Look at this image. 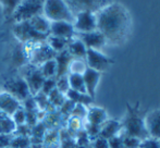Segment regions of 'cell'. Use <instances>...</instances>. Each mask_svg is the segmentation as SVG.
I'll use <instances>...</instances> for the list:
<instances>
[{
    "instance_id": "cell-42",
    "label": "cell",
    "mask_w": 160,
    "mask_h": 148,
    "mask_svg": "<svg viewBox=\"0 0 160 148\" xmlns=\"http://www.w3.org/2000/svg\"><path fill=\"white\" fill-rule=\"evenodd\" d=\"M2 91V84L0 83V91Z\"/></svg>"
},
{
    "instance_id": "cell-14",
    "label": "cell",
    "mask_w": 160,
    "mask_h": 148,
    "mask_svg": "<svg viewBox=\"0 0 160 148\" xmlns=\"http://www.w3.org/2000/svg\"><path fill=\"white\" fill-rule=\"evenodd\" d=\"M82 75H83V80H84L86 93L88 94L93 99H95L96 89L99 84V81H100L101 73L88 68V67H86V69H85V71L83 72Z\"/></svg>"
},
{
    "instance_id": "cell-6",
    "label": "cell",
    "mask_w": 160,
    "mask_h": 148,
    "mask_svg": "<svg viewBox=\"0 0 160 148\" xmlns=\"http://www.w3.org/2000/svg\"><path fill=\"white\" fill-rule=\"evenodd\" d=\"M2 91L12 95L21 104L24 100H26L28 98H30L32 96L25 80L20 74L6 78L4 82L2 83Z\"/></svg>"
},
{
    "instance_id": "cell-16",
    "label": "cell",
    "mask_w": 160,
    "mask_h": 148,
    "mask_svg": "<svg viewBox=\"0 0 160 148\" xmlns=\"http://www.w3.org/2000/svg\"><path fill=\"white\" fill-rule=\"evenodd\" d=\"M22 107V104L14 98L12 95L4 91H0V111L8 116H12L19 108Z\"/></svg>"
},
{
    "instance_id": "cell-28",
    "label": "cell",
    "mask_w": 160,
    "mask_h": 148,
    "mask_svg": "<svg viewBox=\"0 0 160 148\" xmlns=\"http://www.w3.org/2000/svg\"><path fill=\"white\" fill-rule=\"evenodd\" d=\"M65 123H67L65 129L70 132V134H71L72 136H74V138H75V135L81 130L84 129L83 121L78 118H74V116H69V118L67 119V121H65Z\"/></svg>"
},
{
    "instance_id": "cell-5",
    "label": "cell",
    "mask_w": 160,
    "mask_h": 148,
    "mask_svg": "<svg viewBox=\"0 0 160 148\" xmlns=\"http://www.w3.org/2000/svg\"><path fill=\"white\" fill-rule=\"evenodd\" d=\"M11 31H12V34L15 40H18L21 44L46 42L47 37L49 36V35H44L36 32L28 21L11 24Z\"/></svg>"
},
{
    "instance_id": "cell-34",
    "label": "cell",
    "mask_w": 160,
    "mask_h": 148,
    "mask_svg": "<svg viewBox=\"0 0 160 148\" xmlns=\"http://www.w3.org/2000/svg\"><path fill=\"white\" fill-rule=\"evenodd\" d=\"M123 137V146L124 148H139L142 141L137 137H133V136H128L122 133Z\"/></svg>"
},
{
    "instance_id": "cell-33",
    "label": "cell",
    "mask_w": 160,
    "mask_h": 148,
    "mask_svg": "<svg viewBox=\"0 0 160 148\" xmlns=\"http://www.w3.org/2000/svg\"><path fill=\"white\" fill-rule=\"evenodd\" d=\"M13 122L15 123V125H22V124H26V113L25 110L23 109V107L19 108L11 116Z\"/></svg>"
},
{
    "instance_id": "cell-22",
    "label": "cell",
    "mask_w": 160,
    "mask_h": 148,
    "mask_svg": "<svg viewBox=\"0 0 160 148\" xmlns=\"http://www.w3.org/2000/svg\"><path fill=\"white\" fill-rule=\"evenodd\" d=\"M68 99H70L71 101H73L74 104H81V105H84L86 107L92 106V104L94 102L93 98L86 93H80V91H73V89H69L68 93L65 94Z\"/></svg>"
},
{
    "instance_id": "cell-4",
    "label": "cell",
    "mask_w": 160,
    "mask_h": 148,
    "mask_svg": "<svg viewBox=\"0 0 160 148\" xmlns=\"http://www.w3.org/2000/svg\"><path fill=\"white\" fill-rule=\"evenodd\" d=\"M45 0H22L7 23L14 24L28 21L35 15L42 14Z\"/></svg>"
},
{
    "instance_id": "cell-27",
    "label": "cell",
    "mask_w": 160,
    "mask_h": 148,
    "mask_svg": "<svg viewBox=\"0 0 160 148\" xmlns=\"http://www.w3.org/2000/svg\"><path fill=\"white\" fill-rule=\"evenodd\" d=\"M38 68H39V71L42 72L45 78H51V77L56 78V75H57V63H56L55 59H51L44 62Z\"/></svg>"
},
{
    "instance_id": "cell-29",
    "label": "cell",
    "mask_w": 160,
    "mask_h": 148,
    "mask_svg": "<svg viewBox=\"0 0 160 148\" xmlns=\"http://www.w3.org/2000/svg\"><path fill=\"white\" fill-rule=\"evenodd\" d=\"M48 99H49V102H50L53 107H56L57 109H59L60 107L62 106V104L65 101V99H67V96H65L64 94L60 93L57 88H55L48 95Z\"/></svg>"
},
{
    "instance_id": "cell-36",
    "label": "cell",
    "mask_w": 160,
    "mask_h": 148,
    "mask_svg": "<svg viewBox=\"0 0 160 148\" xmlns=\"http://www.w3.org/2000/svg\"><path fill=\"white\" fill-rule=\"evenodd\" d=\"M55 88H56V78L55 77L46 78L44 84H42V89H40V91L44 93L45 95L48 96Z\"/></svg>"
},
{
    "instance_id": "cell-1",
    "label": "cell",
    "mask_w": 160,
    "mask_h": 148,
    "mask_svg": "<svg viewBox=\"0 0 160 148\" xmlns=\"http://www.w3.org/2000/svg\"><path fill=\"white\" fill-rule=\"evenodd\" d=\"M95 14L97 31L105 36L107 44L121 46L128 42L132 33V15L124 4L112 2Z\"/></svg>"
},
{
    "instance_id": "cell-18",
    "label": "cell",
    "mask_w": 160,
    "mask_h": 148,
    "mask_svg": "<svg viewBox=\"0 0 160 148\" xmlns=\"http://www.w3.org/2000/svg\"><path fill=\"white\" fill-rule=\"evenodd\" d=\"M121 133H122V123H121V120L108 119V120L100 126L99 136L109 140V138L119 135V134H121Z\"/></svg>"
},
{
    "instance_id": "cell-11",
    "label": "cell",
    "mask_w": 160,
    "mask_h": 148,
    "mask_svg": "<svg viewBox=\"0 0 160 148\" xmlns=\"http://www.w3.org/2000/svg\"><path fill=\"white\" fill-rule=\"evenodd\" d=\"M28 63V52L24 44L17 40L12 45L9 55V68L11 70H20Z\"/></svg>"
},
{
    "instance_id": "cell-38",
    "label": "cell",
    "mask_w": 160,
    "mask_h": 148,
    "mask_svg": "<svg viewBox=\"0 0 160 148\" xmlns=\"http://www.w3.org/2000/svg\"><path fill=\"white\" fill-rule=\"evenodd\" d=\"M109 143V148H124L123 146V137H122V133L119 134L117 136L109 138L108 140Z\"/></svg>"
},
{
    "instance_id": "cell-25",
    "label": "cell",
    "mask_w": 160,
    "mask_h": 148,
    "mask_svg": "<svg viewBox=\"0 0 160 148\" xmlns=\"http://www.w3.org/2000/svg\"><path fill=\"white\" fill-rule=\"evenodd\" d=\"M68 78H69L70 89L80 91V93H86V88H85L84 80H83L82 74H80V73H69V74H68Z\"/></svg>"
},
{
    "instance_id": "cell-26",
    "label": "cell",
    "mask_w": 160,
    "mask_h": 148,
    "mask_svg": "<svg viewBox=\"0 0 160 148\" xmlns=\"http://www.w3.org/2000/svg\"><path fill=\"white\" fill-rule=\"evenodd\" d=\"M21 1L22 0H0V6L2 8V14H3V19L6 23L10 20L13 12Z\"/></svg>"
},
{
    "instance_id": "cell-13",
    "label": "cell",
    "mask_w": 160,
    "mask_h": 148,
    "mask_svg": "<svg viewBox=\"0 0 160 148\" xmlns=\"http://www.w3.org/2000/svg\"><path fill=\"white\" fill-rule=\"evenodd\" d=\"M49 35L51 36L62 37L65 39H72L75 36L73 24L65 21H56L50 22V31Z\"/></svg>"
},
{
    "instance_id": "cell-21",
    "label": "cell",
    "mask_w": 160,
    "mask_h": 148,
    "mask_svg": "<svg viewBox=\"0 0 160 148\" xmlns=\"http://www.w3.org/2000/svg\"><path fill=\"white\" fill-rule=\"evenodd\" d=\"M30 24L36 32L40 33L44 35H49V31H50V21L47 20L42 14L35 15L32 19L28 20Z\"/></svg>"
},
{
    "instance_id": "cell-39",
    "label": "cell",
    "mask_w": 160,
    "mask_h": 148,
    "mask_svg": "<svg viewBox=\"0 0 160 148\" xmlns=\"http://www.w3.org/2000/svg\"><path fill=\"white\" fill-rule=\"evenodd\" d=\"M92 148H109V143H108L107 138H103L101 136L94 138L91 142Z\"/></svg>"
},
{
    "instance_id": "cell-15",
    "label": "cell",
    "mask_w": 160,
    "mask_h": 148,
    "mask_svg": "<svg viewBox=\"0 0 160 148\" xmlns=\"http://www.w3.org/2000/svg\"><path fill=\"white\" fill-rule=\"evenodd\" d=\"M145 127L149 137L160 138V108L145 116Z\"/></svg>"
},
{
    "instance_id": "cell-10",
    "label": "cell",
    "mask_w": 160,
    "mask_h": 148,
    "mask_svg": "<svg viewBox=\"0 0 160 148\" xmlns=\"http://www.w3.org/2000/svg\"><path fill=\"white\" fill-rule=\"evenodd\" d=\"M74 31L76 33H88L97 30L96 14L89 11H82L74 15Z\"/></svg>"
},
{
    "instance_id": "cell-2",
    "label": "cell",
    "mask_w": 160,
    "mask_h": 148,
    "mask_svg": "<svg viewBox=\"0 0 160 148\" xmlns=\"http://www.w3.org/2000/svg\"><path fill=\"white\" fill-rule=\"evenodd\" d=\"M127 112L124 118L121 120L122 123V133L128 136L137 137L141 141L149 137L145 127V116L141 111V102L137 101L135 105L130 102L125 104Z\"/></svg>"
},
{
    "instance_id": "cell-43",
    "label": "cell",
    "mask_w": 160,
    "mask_h": 148,
    "mask_svg": "<svg viewBox=\"0 0 160 148\" xmlns=\"http://www.w3.org/2000/svg\"><path fill=\"white\" fill-rule=\"evenodd\" d=\"M159 142H160V138H159Z\"/></svg>"
},
{
    "instance_id": "cell-31",
    "label": "cell",
    "mask_w": 160,
    "mask_h": 148,
    "mask_svg": "<svg viewBox=\"0 0 160 148\" xmlns=\"http://www.w3.org/2000/svg\"><path fill=\"white\" fill-rule=\"evenodd\" d=\"M87 108H88V107L84 106V105L75 104V106H74L70 116H74V118H78V119H80V120L84 121L87 116Z\"/></svg>"
},
{
    "instance_id": "cell-9",
    "label": "cell",
    "mask_w": 160,
    "mask_h": 148,
    "mask_svg": "<svg viewBox=\"0 0 160 148\" xmlns=\"http://www.w3.org/2000/svg\"><path fill=\"white\" fill-rule=\"evenodd\" d=\"M85 62H86V66L88 67V68L102 73V72H106V71L114 63V60L112 59V58L108 57V56L103 55V53L100 52L99 50L87 49Z\"/></svg>"
},
{
    "instance_id": "cell-7",
    "label": "cell",
    "mask_w": 160,
    "mask_h": 148,
    "mask_svg": "<svg viewBox=\"0 0 160 148\" xmlns=\"http://www.w3.org/2000/svg\"><path fill=\"white\" fill-rule=\"evenodd\" d=\"M20 71H21L20 75L25 80L28 89L31 91V95L35 96L37 93H39L42 87V84H44L45 80H46L42 72L39 71V68L28 63L26 66L22 67L20 69Z\"/></svg>"
},
{
    "instance_id": "cell-20",
    "label": "cell",
    "mask_w": 160,
    "mask_h": 148,
    "mask_svg": "<svg viewBox=\"0 0 160 148\" xmlns=\"http://www.w3.org/2000/svg\"><path fill=\"white\" fill-rule=\"evenodd\" d=\"M67 50L69 51V53L74 58V59L83 60V61H85V59H86L87 48L85 47V45L83 44L78 38L74 37L70 40Z\"/></svg>"
},
{
    "instance_id": "cell-41",
    "label": "cell",
    "mask_w": 160,
    "mask_h": 148,
    "mask_svg": "<svg viewBox=\"0 0 160 148\" xmlns=\"http://www.w3.org/2000/svg\"><path fill=\"white\" fill-rule=\"evenodd\" d=\"M28 148H44L42 144H31V146Z\"/></svg>"
},
{
    "instance_id": "cell-40",
    "label": "cell",
    "mask_w": 160,
    "mask_h": 148,
    "mask_svg": "<svg viewBox=\"0 0 160 148\" xmlns=\"http://www.w3.org/2000/svg\"><path fill=\"white\" fill-rule=\"evenodd\" d=\"M13 135H1L0 134V148H9L10 142L12 140Z\"/></svg>"
},
{
    "instance_id": "cell-19",
    "label": "cell",
    "mask_w": 160,
    "mask_h": 148,
    "mask_svg": "<svg viewBox=\"0 0 160 148\" xmlns=\"http://www.w3.org/2000/svg\"><path fill=\"white\" fill-rule=\"evenodd\" d=\"M73 59L74 58L70 55L67 49L61 51V52H58L56 55L55 60L56 63H57V75H56V78H59L61 76L69 74L70 64L73 61Z\"/></svg>"
},
{
    "instance_id": "cell-23",
    "label": "cell",
    "mask_w": 160,
    "mask_h": 148,
    "mask_svg": "<svg viewBox=\"0 0 160 148\" xmlns=\"http://www.w3.org/2000/svg\"><path fill=\"white\" fill-rule=\"evenodd\" d=\"M17 125L12 118L8 114L0 111V134L1 135H13Z\"/></svg>"
},
{
    "instance_id": "cell-17",
    "label": "cell",
    "mask_w": 160,
    "mask_h": 148,
    "mask_svg": "<svg viewBox=\"0 0 160 148\" xmlns=\"http://www.w3.org/2000/svg\"><path fill=\"white\" fill-rule=\"evenodd\" d=\"M108 119H109V116H108L107 110L102 107L89 106L87 108V116L86 119H85L86 123L101 126Z\"/></svg>"
},
{
    "instance_id": "cell-30",
    "label": "cell",
    "mask_w": 160,
    "mask_h": 148,
    "mask_svg": "<svg viewBox=\"0 0 160 148\" xmlns=\"http://www.w3.org/2000/svg\"><path fill=\"white\" fill-rule=\"evenodd\" d=\"M31 140L28 136H19L13 135L12 140L10 142L11 148H28L31 146Z\"/></svg>"
},
{
    "instance_id": "cell-32",
    "label": "cell",
    "mask_w": 160,
    "mask_h": 148,
    "mask_svg": "<svg viewBox=\"0 0 160 148\" xmlns=\"http://www.w3.org/2000/svg\"><path fill=\"white\" fill-rule=\"evenodd\" d=\"M56 88L62 94H67L68 91L70 89V84H69V78L68 75H63L59 78H56Z\"/></svg>"
},
{
    "instance_id": "cell-35",
    "label": "cell",
    "mask_w": 160,
    "mask_h": 148,
    "mask_svg": "<svg viewBox=\"0 0 160 148\" xmlns=\"http://www.w3.org/2000/svg\"><path fill=\"white\" fill-rule=\"evenodd\" d=\"M74 106H75V104L67 98V99H65V101L62 104V106L60 107L58 110H59V112L61 113V116H63V118L68 119L70 116H71V112H72V110H73Z\"/></svg>"
},
{
    "instance_id": "cell-3",
    "label": "cell",
    "mask_w": 160,
    "mask_h": 148,
    "mask_svg": "<svg viewBox=\"0 0 160 148\" xmlns=\"http://www.w3.org/2000/svg\"><path fill=\"white\" fill-rule=\"evenodd\" d=\"M42 15L50 22L65 21L74 23V14L64 0H45Z\"/></svg>"
},
{
    "instance_id": "cell-24",
    "label": "cell",
    "mask_w": 160,
    "mask_h": 148,
    "mask_svg": "<svg viewBox=\"0 0 160 148\" xmlns=\"http://www.w3.org/2000/svg\"><path fill=\"white\" fill-rule=\"evenodd\" d=\"M70 40L71 39H65L62 37H57V36H51L49 35L47 37L46 42L50 46V48L52 49L55 52H61V51L65 50L68 48V45H69Z\"/></svg>"
},
{
    "instance_id": "cell-44",
    "label": "cell",
    "mask_w": 160,
    "mask_h": 148,
    "mask_svg": "<svg viewBox=\"0 0 160 148\" xmlns=\"http://www.w3.org/2000/svg\"><path fill=\"white\" fill-rule=\"evenodd\" d=\"M9 148H11V147H9Z\"/></svg>"
},
{
    "instance_id": "cell-12",
    "label": "cell",
    "mask_w": 160,
    "mask_h": 148,
    "mask_svg": "<svg viewBox=\"0 0 160 148\" xmlns=\"http://www.w3.org/2000/svg\"><path fill=\"white\" fill-rule=\"evenodd\" d=\"M74 37L78 38L85 45V47L87 49L99 50V49H101L102 47H105L107 45V40H106L105 36L97 30L94 31V32H88V33L75 32V36Z\"/></svg>"
},
{
    "instance_id": "cell-8",
    "label": "cell",
    "mask_w": 160,
    "mask_h": 148,
    "mask_svg": "<svg viewBox=\"0 0 160 148\" xmlns=\"http://www.w3.org/2000/svg\"><path fill=\"white\" fill-rule=\"evenodd\" d=\"M116 1L117 0H64V2L68 4L74 15L82 11L97 13L102 8Z\"/></svg>"
},
{
    "instance_id": "cell-37",
    "label": "cell",
    "mask_w": 160,
    "mask_h": 148,
    "mask_svg": "<svg viewBox=\"0 0 160 148\" xmlns=\"http://www.w3.org/2000/svg\"><path fill=\"white\" fill-rule=\"evenodd\" d=\"M139 148H160V142L157 138L147 137L141 142Z\"/></svg>"
}]
</instances>
